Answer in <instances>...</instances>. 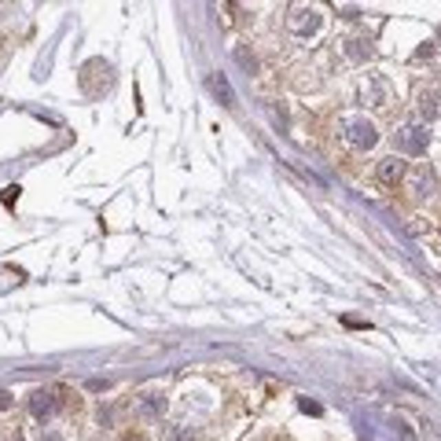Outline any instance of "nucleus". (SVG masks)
I'll return each mask as SVG.
<instances>
[{
    "label": "nucleus",
    "mask_w": 441,
    "mask_h": 441,
    "mask_svg": "<svg viewBox=\"0 0 441 441\" xmlns=\"http://www.w3.org/2000/svg\"><path fill=\"white\" fill-rule=\"evenodd\" d=\"M346 144L349 147H357V151H368V147L379 144V129H375V122H368V118H346Z\"/></svg>",
    "instance_id": "1"
},
{
    "label": "nucleus",
    "mask_w": 441,
    "mask_h": 441,
    "mask_svg": "<svg viewBox=\"0 0 441 441\" xmlns=\"http://www.w3.org/2000/svg\"><path fill=\"white\" fill-rule=\"evenodd\" d=\"M397 151L401 155H427V144H430V133L423 125H405L401 133L394 136Z\"/></svg>",
    "instance_id": "2"
},
{
    "label": "nucleus",
    "mask_w": 441,
    "mask_h": 441,
    "mask_svg": "<svg viewBox=\"0 0 441 441\" xmlns=\"http://www.w3.org/2000/svg\"><path fill=\"white\" fill-rule=\"evenodd\" d=\"M405 177H408V162L401 155H386L383 162L375 166V180H379L383 188H397Z\"/></svg>",
    "instance_id": "3"
},
{
    "label": "nucleus",
    "mask_w": 441,
    "mask_h": 441,
    "mask_svg": "<svg viewBox=\"0 0 441 441\" xmlns=\"http://www.w3.org/2000/svg\"><path fill=\"white\" fill-rule=\"evenodd\" d=\"M30 412H34V419H41V423H48V419L59 412V394L56 390H34V397H30Z\"/></svg>",
    "instance_id": "4"
},
{
    "label": "nucleus",
    "mask_w": 441,
    "mask_h": 441,
    "mask_svg": "<svg viewBox=\"0 0 441 441\" xmlns=\"http://www.w3.org/2000/svg\"><path fill=\"white\" fill-rule=\"evenodd\" d=\"M287 26L294 30V34H316L320 30V15H316V8H294V15L287 19Z\"/></svg>",
    "instance_id": "5"
},
{
    "label": "nucleus",
    "mask_w": 441,
    "mask_h": 441,
    "mask_svg": "<svg viewBox=\"0 0 441 441\" xmlns=\"http://www.w3.org/2000/svg\"><path fill=\"white\" fill-rule=\"evenodd\" d=\"M140 412H144L147 419H162V412H166V397L155 394V390L140 394Z\"/></svg>",
    "instance_id": "6"
},
{
    "label": "nucleus",
    "mask_w": 441,
    "mask_h": 441,
    "mask_svg": "<svg viewBox=\"0 0 441 441\" xmlns=\"http://www.w3.org/2000/svg\"><path fill=\"white\" fill-rule=\"evenodd\" d=\"M419 114H423L427 122H434V118H441V92H438V89L419 92Z\"/></svg>",
    "instance_id": "7"
},
{
    "label": "nucleus",
    "mask_w": 441,
    "mask_h": 441,
    "mask_svg": "<svg viewBox=\"0 0 441 441\" xmlns=\"http://www.w3.org/2000/svg\"><path fill=\"white\" fill-rule=\"evenodd\" d=\"M210 89H213V96H217L224 107H235V92H232V85H228V78H224V74H213V78H210Z\"/></svg>",
    "instance_id": "8"
},
{
    "label": "nucleus",
    "mask_w": 441,
    "mask_h": 441,
    "mask_svg": "<svg viewBox=\"0 0 441 441\" xmlns=\"http://www.w3.org/2000/svg\"><path fill=\"white\" fill-rule=\"evenodd\" d=\"M412 188H416V195H430L434 191V169H416V177H412Z\"/></svg>",
    "instance_id": "9"
},
{
    "label": "nucleus",
    "mask_w": 441,
    "mask_h": 441,
    "mask_svg": "<svg viewBox=\"0 0 441 441\" xmlns=\"http://www.w3.org/2000/svg\"><path fill=\"white\" fill-rule=\"evenodd\" d=\"M19 202V188H4V206H15Z\"/></svg>",
    "instance_id": "10"
},
{
    "label": "nucleus",
    "mask_w": 441,
    "mask_h": 441,
    "mask_svg": "<svg viewBox=\"0 0 441 441\" xmlns=\"http://www.w3.org/2000/svg\"><path fill=\"white\" fill-rule=\"evenodd\" d=\"M12 405H15V397L8 394V390H0V412H8V408H12Z\"/></svg>",
    "instance_id": "11"
},
{
    "label": "nucleus",
    "mask_w": 441,
    "mask_h": 441,
    "mask_svg": "<svg viewBox=\"0 0 441 441\" xmlns=\"http://www.w3.org/2000/svg\"><path fill=\"white\" fill-rule=\"evenodd\" d=\"M15 441H19V438H15Z\"/></svg>",
    "instance_id": "12"
}]
</instances>
